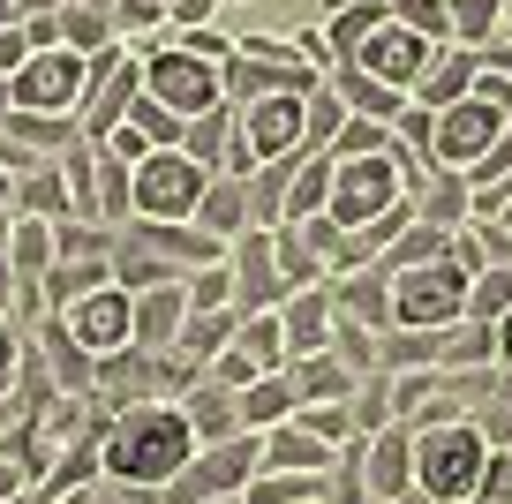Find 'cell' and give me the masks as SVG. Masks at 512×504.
<instances>
[{"label":"cell","mask_w":512,"mask_h":504,"mask_svg":"<svg viewBox=\"0 0 512 504\" xmlns=\"http://www.w3.org/2000/svg\"><path fill=\"white\" fill-rule=\"evenodd\" d=\"M196 452H204V444H196L189 414L166 407V399H136V407H121L106 422V437H98V467H106L113 482H128V489H166Z\"/></svg>","instance_id":"obj_1"},{"label":"cell","mask_w":512,"mask_h":504,"mask_svg":"<svg viewBox=\"0 0 512 504\" xmlns=\"http://www.w3.org/2000/svg\"><path fill=\"white\" fill-rule=\"evenodd\" d=\"M467 286H475V271L452 264V249L437 256V264L392 271V324H407V331H445V324H460Z\"/></svg>","instance_id":"obj_2"},{"label":"cell","mask_w":512,"mask_h":504,"mask_svg":"<svg viewBox=\"0 0 512 504\" xmlns=\"http://www.w3.org/2000/svg\"><path fill=\"white\" fill-rule=\"evenodd\" d=\"M482 459H490V437H482L475 422H437V429H422V437H415V482H422V497H445V504L475 497Z\"/></svg>","instance_id":"obj_3"},{"label":"cell","mask_w":512,"mask_h":504,"mask_svg":"<svg viewBox=\"0 0 512 504\" xmlns=\"http://www.w3.org/2000/svg\"><path fill=\"white\" fill-rule=\"evenodd\" d=\"M204 189H211V174L189 151H151L144 166L128 174V211L151 219V226H189L196 204H204Z\"/></svg>","instance_id":"obj_4"},{"label":"cell","mask_w":512,"mask_h":504,"mask_svg":"<svg viewBox=\"0 0 512 504\" xmlns=\"http://www.w3.org/2000/svg\"><path fill=\"white\" fill-rule=\"evenodd\" d=\"M83 91H91V61L68 46H46L8 76V106L16 113H38V121H76L83 113Z\"/></svg>","instance_id":"obj_5"},{"label":"cell","mask_w":512,"mask_h":504,"mask_svg":"<svg viewBox=\"0 0 512 504\" xmlns=\"http://www.w3.org/2000/svg\"><path fill=\"white\" fill-rule=\"evenodd\" d=\"M324 158H332V151H324ZM392 204H400V158H392V151L332 158V196H324L332 226H384Z\"/></svg>","instance_id":"obj_6"},{"label":"cell","mask_w":512,"mask_h":504,"mask_svg":"<svg viewBox=\"0 0 512 504\" xmlns=\"http://www.w3.org/2000/svg\"><path fill=\"white\" fill-rule=\"evenodd\" d=\"M61 339L91 362H113V354L136 347V301L121 286H83L76 301L61 309Z\"/></svg>","instance_id":"obj_7"},{"label":"cell","mask_w":512,"mask_h":504,"mask_svg":"<svg viewBox=\"0 0 512 504\" xmlns=\"http://www.w3.org/2000/svg\"><path fill=\"white\" fill-rule=\"evenodd\" d=\"M144 98H151V106H166L174 121H204L211 106H226L219 68L196 61V53H181V46H159L144 61Z\"/></svg>","instance_id":"obj_8"},{"label":"cell","mask_w":512,"mask_h":504,"mask_svg":"<svg viewBox=\"0 0 512 504\" xmlns=\"http://www.w3.org/2000/svg\"><path fill=\"white\" fill-rule=\"evenodd\" d=\"M505 143V113L482 106V98H460V106H445L430 121V158L445 166V174H467V166H482V158Z\"/></svg>","instance_id":"obj_9"},{"label":"cell","mask_w":512,"mask_h":504,"mask_svg":"<svg viewBox=\"0 0 512 504\" xmlns=\"http://www.w3.org/2000/svg\"><path fill=\"white\" fill-rule=\"evenodd\" d=\"M309 98H294V91H264V98H249V113H234L241 121V143H249V158L256 166H294V158L309 151L302 143V121H309Z\"/></svg>","instance_id":"obj_10"},{"label":"cell","mask_w":512,"mask_h":504,"mask_svg":"<svg viewBox=\"0 0 512 504\" xmlns=\"http://www.w3.org/2000/svg\"><path fill=\"white\" fill-rule=\"evenodd\" d=\"M136 91H144V68L121 61V53H98L91 61V91H83V143H106L113 128L128 121Z\"/></svg>","instance_id":"obj_11"},{"label":"cell","mask_w":512,"mask_h":504,"mask_svg":"<svg viewBox=\"0 0 512 504\" xmlns=\"http://www.w3.org/2000/svg\"><path fill=\"white\" fill-rule=\"evenodd\" d=\"M347 68H362V76L384 83V91H415L422 68H430V38H415L407 23H384V31L362 38V53H354Z\"/></svg>","instance_id":"obj_12"},{"label":"cell","mask_w":512,"mask_h":504,"mask_svg":"<svg viewBox=\"0 0 512 504\" xmlns=\"http://www.w3.org/2000/svg\"><path fill=\"white\" fill-rule=\"evenodd\" d=\"M332 294L324 286H302V294H287V309H279V354L287 362H309V354H332Z\"/></svg>","instance_id":"obj_13"},{"label":"cell","mask_w":512,"mask_h":504,"mask_svg":"<svg viewBox=\"0 0 512 504\" xmlns=\"http://www.w3.org/2000/svg\"><path fill=\"white\" fill-rule=\"evenodd\" d=\"M136 301V347L159 362V354H174V339H181V324H189V294H181V279H159V286H144V294H128Z\"/></svg>","instance_id":"obj_14"},{"label":"cell","mask_w":512,"mask_h":504,"mask_svg":"<svg viewBox=\"0 0 512 504\" xmlns=\"http://www.w3.org/2000/svg\"><path fill=\"white\" fill-rule=\"evenodd\" d=\"M264 467H279V474H332L339 444L309 437L302 422H279V429H264Z\"/></svg>","instance_id":"obj_15"},{"label":"cell","mask_w":512,"mask_h":504,"mask_svg":"<svg viewBox=\"0 0 512 504\" xmlns=\"http://www.w3.org/2000/svg\"><path fill=\"white\" fill-rule=\"evenodd\" d=\"M407 474H415V437L377 429L369 437V497H407Z\"/></svg>","instance_id":"obj_16"},{"label":"cell","mask_w":512,"mask_h":504,"mask_svg":"<svg viewBox=\"0 0 512 504\" xmlns=\"http://www.w3.org/2000/svg\"><path fill=\"white\" fill-rule=\"evenodd\" d=\"M475 76H482V68H475V53H445V61H430V68H422V83H415V98H422V113H445V106H460V98L467 91H475Z\"/></svg>","instance_id":"obj_17"},{"label":"cell","mask_w":512,"mask_h":504,"mask_svg":"<svg viewBox=\"0 0 512 504\" xmlns=\"http://www.w3.org/2000/svg\"><path fill=\"white\" fill-rule=\"evenodd\" d=\"M287 414H294V384H287V369H279V377L264 369L256 384H241V392H234V422H249V429H279Z\"/></svg>","instance_id":"obj_18"},{"label":"cell","mask_w":512,"mask_h":504,"mask_svg":"<svg viewBox=\"0 0 512 504\" xmlns=\"http://www.w3.org/2000/svg\"><path fill=\"white\" fill-rule=\"evenodd\" d=\"M324 196H332V158H309V166H287V196H279V219H317Z\"/></svg>","instance_id":"obj_19"},{"label":"cell","mask_w":512,"mask_h":504,"mask_svg":"<svg viewBox=\"0 0 512 504\" xmlns=\"http://www.w3.org/2000/svg\"><path fill=\"white\" fill-rule=\"evenodd\" d=\"M384 23H392V8H384V0H347V8L332 16V31H324V46H332L339 61H354V53H362V38L384 31Z\"/></svg>","instance_id":"obj_20"},{"label":"cell","mask_w":512,"mask_h":504,"mask_svg":"<svg viewBox=\"0 0 512 504\" xmlns=\"http://www.w3.org/2000/svg\"><path fill=\"white\" fill-rule=\"evenodd\" d=\"M445 16H452V38H460V46H482V38L497 31V16H505V0H445Z\"/></svg>","instance_id":"obj_21"},{"label":"cell","mask_w":512,"mask_h":504,"mask_svg":"<svg viewBox=\"0 0 512 504\" xmlns=\"http://www.w3.org/2000/svg\"><path fill=\"white\" fill-rule=\"evenodd\" d=\"M196 226H204V234H241V189L211 181V189H204V204H196Z\"/></svg>","instance_id":"obj_22"},{"label":"cell","mask_w":512,"mask_h":504,"mask_svg":"<svg viewBox=\"0 0 512 504\" xmlns=\"http://www.w3.org/2000/svg\"><path fill=\"white\" fill-rule=\"evenodd\" d=\"M392 23H407L415 38H452V16H445V0H392Z\"/></svg>","instance_id":"obj_23"},{"label":"cell","mask_w":512,"mask_h":504,"mask_svg":"<svg viewBox=\"0 0 512 504\" xmlns=\"http://www.w3.org/2000/svg\"><path fill=\"white\" fill-rule=\"evenodd\" d=\"M16 271H53V226L46 219H16Z\"/></svg>","instance_id":"obj_24"},{"label":"cell","mask_w":512,"mask_h":504,"mask_svg":"<svg viewBox=\"0 0 512 504\" xmlns=\"http://www.w3.org/2000/svg\"><path fill=\"white\" fill-rule=\"evenodd\" d=\"M189 294V309H234V271L226 264H196V279L181 286Z\"/></svg>","instance_id":"obj_25"},{"label":"cell","mask_w":512,"mask_h":504,"mask_svg":"<svg viewBox=\"0 0 512 504\" xmlns=\"http://www.w3.org/2000/svg\"><path fill=\"white\" fill-rule=\"evenodd\" d=\"M384 121H362V113H354V121H339V136H332V158H369V151H384Z\"/></svg>","instance_id":"obj_26"},{"label":"cell","mask_w":512,"mask_h":504,"mask_svg":"<svg viewBox=\"0 0 512 504\" xmlns=\"http://www.w3.org/2000/svg\"><path fill=\"white\" fill-rule=\"evenodd\" d=\"M475 504H512V452H490V459H482Z\"/></svg>","instance_id":"obj_27"},{"label":"cell","mask_w":512,"mask_h":504,"mask_svg":"<svg viewBox=\"0 0 512 504\" xmlns=\"http://www.w3.org/2000/svg\"><path fill=\"white\" fill-rule=\"evenodd\" d=\"M31 53H38V46H31V31H23V23H16V31H0V76H16Z\"/></svg>","instance_id":"obj_28"},{"label":"cell","mask_w":512,"mask_h":504,"mask_svg":"<svg viewBox=\"0 0 512 504\" xmlns=\"http://www.w3.org/2000/svg\"><path fill=\"white\" fill-rule=\"evenodd\" d=\"M16 369H23V347L8 339V331H0V399L16 392Z\"/></svg>","instance_id":"obj_29"},{"label":"cell","mask_w":512,"mask_h":504,"mask_svg":"<svg viewBox=\"0 0 512 504\" xmlns=\"http://www.w3.org/2000/svg\"><path fill=\"white\" fill-rule=\"evenodd\" d=\"M23 482H31V467H23V459H16V452H0V504L16 497V489H23Z\"/></svg>","instance_id":"obj_30"},{"label":"cell","mask_w":512,"mask_h":504,"mask_svg":"<svg viewBox=\"0 0 512 504\" xmlns=\"http://www.w3.org/2000/svg\"><path fill=\"white\" fill-rule=\"evenodd\" d=\"M490 331H497V354H505V362H512V309H505V316H497V324H490Z\"/></svg>","instance_id":"obj_31"},{"label":"cell","mask_w":512,"mask_h":504,"mask_svg":"<svg viewBox=\"0 0 512 504\" xmlns=\"http://www.w3.org/2000/svg\"><path fill=\"white\" fill-rule=\"evenodd\" d=\"M166 8H174L181 23H196V16H204V8H211V0H166Z\"/></svg>","instance_id":"obj_32"},{"label":"cell","mask_w":512,"mask_h":504,"mask_svg":"<svg viewBox=\"0 0 512 504\" xmlns=\"http://www.w3.org/2000/svg\"><path fill=\"white\" fill-rule=\"evenodd\" d=\"M16 204V174H8V166H0V211Z\"/></svg>","instance_id":"obj_33"},{"label":"cell","mask_w":512,"mask_h":504,"mask_svg":"<svg viewBox=\"0 0 512 504\" xmlns=\"http://www.w3.org/2000/svg\"><path fill=\"white\" fill-rule=\"evenodd\" d=\"M68 8H91V16H106V8H113V0H68Z\"/></svg>","instance_id":"obj_34"},{"label":"cell","mask_w":512,"mask_h":504,"mask_svg":"<svg viewBox=\"0 0 512 504\" xmlns=\"http://www.w3.org/2000/svg\"><path fill=\"white\" fill-rule=\"evenodd\" d=\"M384 8H392V0H384Z\"/></svg>","instance_id":"obj_35"},{"label":"cell","mask_w":512,"mask_h":504,"mask_svg":"<svg viewBox=\"0 0 512 504\" xmlns=\"http://www.w3.org/2000/svg\"><path fill=\"white\" fill-rule=\"evenodd\" d=\"M159 8H166V0H159Z\"/></svg>","instance_id":"obj_36"}]
</instances>
